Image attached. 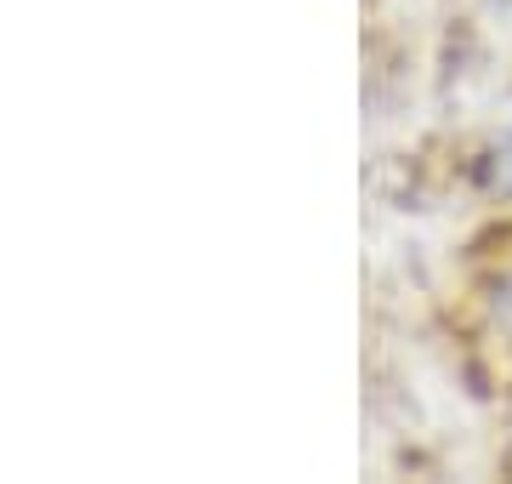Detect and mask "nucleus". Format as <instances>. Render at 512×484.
<instances>
[{"label":"nucleus","mask_w":512,"mask_h":484,"mask_svg":"<svg viewBox=\"0 0 512 484\" xmlns=\"http://www.w3.org/2000/svg\"><path fill=\"white\" fill-rule=\"evenodd\" d=\"M490 188L495 194H512V131L490 149Z\"/></svg>","instance_id":"nucleus-1"},{"label":"nucleus","mask_w":512,"mask_h":484,"mask_svg":"<svg viewBox=\"0 0 512 484\" xmlns=\"http://www.w3.org/2000/svg\"><path fill=\"white\" fill-rule=\"evenodd\" d=\"M495 6H512V0H495Z\"/></svg>","instance_id":"nucleus-2"}]
</instances>
